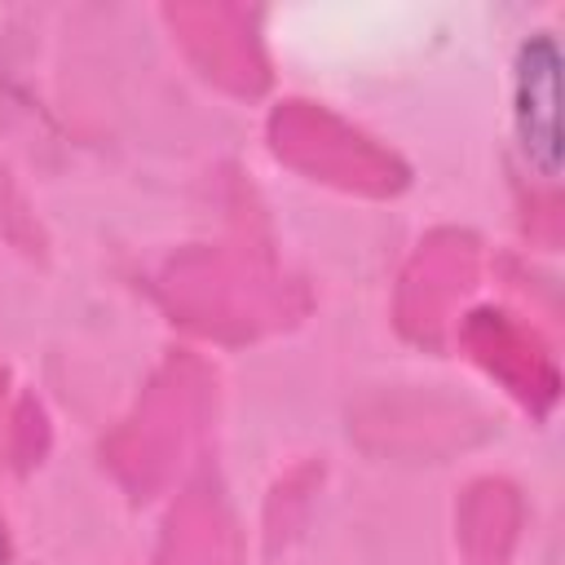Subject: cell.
I'll return each mask as SVG.
<instances>
[{
	"instance_id": "cell-1",
	"label": "cell",
	"mask_w": 565,
	"mask_h": 565,
	"mask_svg": "<svg viewBox=\"0 0 565 565\" xmlns=\"http://www.w3.org/2000/svg\"><path fill=\"white\" fill-rule=\"evenodd\" d=\"M516 124L525 154L556 172L561 154V53L552 35H534L516 62Z\"/></svg>"
}]
</instances>
